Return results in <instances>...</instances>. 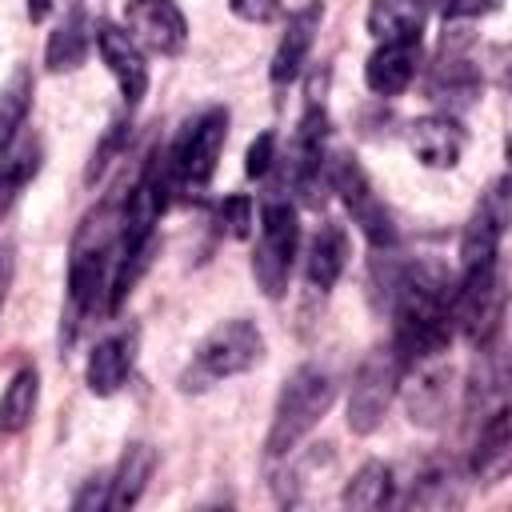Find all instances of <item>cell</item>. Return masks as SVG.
Masks as SVG:
<instances>
[{
	"label": "cell",
	"mask_w": 512,
	"mask_h": 512,
	"mask_svg": "<svg viewBox=\"0 0 512 512\" xmlns=\"http://www.w3.org/2000/svg\"><path fill=\"white\" fill-rule=\"evenodd\" d=\"M52 8V0H28V20H44Z\"/></svg>",
	"instance_id": "obj_30"
},
{
	"label": "cell",
	"mask_w": 512,
	"mask_h": 512,
	"mask_svg": "<svg viewBox=\"0 0 512 512\" xmlns=\"http://www.w3.org/2000/svg\"><path fill=\"white\" fill-rule=\"evenodd\" d=\"M264 352V336L252 320H224L216 324L192 352V364L184 368L180 384L188 392H200V388H212L216 380H228V376H240L248 372Z\"/></svg>",
	"instance_id": "obj_3"
},
{
	"label": "cell",
	"mask_w": 512,
	"mask_h": 512,
	"mask_svg": "<svg viewBox=\"0 0 512 512\" xmlns=\"http://www.w3.org/2000/svg\"><path fill=\"white\" fill-rule=\"evenodd\" d=\"M224 140H228V112L224 108H208L196 124H188L164 156L172 192H184V196L204 192L212 172H216V160L224 152Z\"/></svg>",
	"instance_id": "obj_4"
},
{
	"label": "cell",
	"mask_w": 512,
	"mask_h": 512,
	"mask_svg": "<svg viewBox=\"0 0 512 512\" xmlns=\"http://www.w3.org/2000/svg\"><path fill=\"white\" fill-rule=\"evenodd\" d=\"M396 380H400V364L392 356H372L360 372H356V384H352V396H348V428L356 436H368L388 404H392V392H396Z\"/></svg>",
	"instance_id": "obj_8"
},
{
	"label": "cell",
	"mask_w": 512,
	"mask_h": 512,
	"mask_svg": "<svg viewBox=\"0 0 512 512\" xmlns=\"http://www.w3.org/2000/svg\"><path fill=\"white\" fill-rule=\"evenodd\" d=\"M508 460H512V424H508V408H496V412L480 424L472 472L484 476V480H496V476H504Z\"/></svg>",
	"instance_id": "obj_17"
},
{
	"label": "cell",
	"mask_w": 512,
	"mask_h": 512,
	"mask_svg": "<svg viewBox=\"0 0 512 512\" xmlns=\"http://www.w3.org/2000/svg\"><path fill=\"white\" fill-rule=\"evenodd\" d=\"M408 144L424 168H452L464 156V128L452 116H420L408 132Z\"/></svg>",
	"instance_id": "obj_12"
},
{
	"label": "cell",
	"mask_w": 512,
	"mask_h": 512,
	"mask_svg": "<svg viewBox=\"0 0 512 512\" xmlns=\"http://www.w3.org/2000/svg\"><path fill=\"white\" fill-rule=\"evenodd\" d=\"M420 64V40H384L368 64H364V80L376 96H400Z\"/></svg>",
	"instance_id": "obj_11"
},
{
	"label": "cell",
	"mask_w": 512,
	"mask_h": 512,
	"mask_svg": "<svg viewBox=\"0 0 512 512\" xmlns=\"http://www.w3.org/2000/svg\"><path fill=\"white\" fill-rule=\"evenodd\" d=\"M40 160H44V144H40V136H32L24 128L0 144V220L12 212L20 192L36 180Z\"/></svg>",
	"instance_id": "obj_10"
},
{
	"label": "cell",
	"mask_w": 512,
	"mask_h": 512,
	"mask_svg": "<svg viewBox=\"0 0 512 512\" xmlns=\"http://www.w3.org/2000/svg\"><path fill=\"white\" fill-rule=\"evenodd\" d=\"M28 108H32V76L20 68V72L0 88V144L12 140V136L24 128Z\"/></svg>",
	"instance_id": "obj_23"
},
{
	"label": "cell",
	"mask_w": 512,
	"mask_h": 512,
	"mask_svg": "<svg viewBox=\"0 0 512 512\" xmlns=\"http://www.w3.org/2000/svg\"><path fill=\"white\" fill-rule=\"evenodd\" d=\"M152 468H156V452L148 444H128V452L116 464V476L108 480V508H132L144 484L152 480Z\"/></svg>",
	"instance_id": "obj_18"
},
{
	"label": "cell",
	"mask_w": 512,
	"mask_h": 512,
	"mask_svg": "<svg viewBox=\"0 0 512 512\" xmlns=\"http://www.w3.org/2000/svg\"><path fill=\"white\" fill-rule=\"evenodd\" d=\"M132 364H136V328L100 340L88 356V388L96 396L120 392V384L132 376Z\"/></svg>",
	"instance_id": "obj_14"
},
{
	"label": "cell",
	"mask_w": 512,
	"mask_h": 512,
	"mask_svg": "<svg viewBox=\"0 0 512 512\" xmlns=\"http://www.w3.org/2000/svg\"><path fill=\"white\" fill-rule=\"evenodd\" d=\"M36 400H40V372H36L32 364H24V368L8 380V388H4V396H0V432H20V428H28L32 412H36Z\"/></svg>",
	"instance_id": "obj_20"
},
{
	"label": "cell",
	"mask_w": 512,
	"mask_h": 512,
	"mask_svg": "<svg viewBox=\"0 0 512 512\" xmlns=\"http://www.w3.org/2000/svg\"><path fill=\"white\" fill-rule=\"evenodd\" d=\"M124 32L156 56H176L188 40V24H184V12L176 8V0H128Z\"/></svg>",
	"instance_id": "obj_7"
},
{
	"label": "cell",
	"mask_w": 512,
	"mask_h": 512,
	"mask_svg": "<svg viewBox=\"0 0 512 512\" xmlns=\"http://www.w3.org/2000/svg\"><path fill=\"white\" fill-rule=\"evenodd\" d=\"M424 4L420 0H372L368 4V32L384 40H420Z\"/></svg>",
	"instance_id": "obj_16"
},
{
	"label": "cell",
	"mask_w": 512,
	"mask_h": 512,
	"mask_svg": "<svg viewBox=\"0 0 512 512\" xmlns=\"http://www.w3.org/2000/svg\"><path fill=\"white\" fill-rule=\"evenodd\" d=\"M300 248V224L296 208L288 200H268L260 212V244L252 256V272L268 296H280L288 288V272Z\"/></svg>",
	"instance_id": "obj_5"
},
{
	"label": "cell",
	"mask_w": 512,
	"mask_h": 512,
	"mask_svg": "<svg viewBox=\"0 0 512 512\" xmlns=\"http://www.w3.org/2000/svg\"><path fill=\"white\" fill-rule=\"evenodd\" d=\"M116 240H120V208L104 204L84 216L72 256H68V300L84 316L104 300V288L112 284L116 268Z\"/></svg>",
	"instance_id": "obj_1"
},
{
	"label": "cell",
	"mask_w": 512,
	"mask_h": 512,
	"mask_svg": "<svg viewBox=\"0 0 512 512\" xmlns=\"http://www.w3.org/2000/svg\"><path fill=\"white\" fill-rule=\"evenodd\" d=\"M332 396H336V384H332V376L324 368H316V364L296 368L284 380L280 400H276V412H272L268 456H288L320 424V416L332 408Z\"/></svg>",
	"instance_id": "obj_2"
},
{
	"label": "cell",
	"mask_w": 512,
	"mask_h": 512,
	"mask_svg": "<svg viewBox=\"0 0 512 512\" xmlns=\"http://www.w3.org/2000/svg\"><path fill=\"white\" fill-rule=\"evenodd\" d=\"M88 40H92V32H88V20H84V8H80V0H72V4H68V16H64V20L56 24V32L48 36V48H44L48 68H52V72L76 68V64L84 60V52H88Z\"/></svg>",
	"instance_id": "obj_19"
},
{
	"label": "cell",
	"mask_w": 512,
	"mask_h": 512,
	"mask_svg": "<svg viewBox=\"0 0 512 512\" xmlns=\"http://www.w3.org/2000/svg\"><path fill=\"white\" fill-rule=\"evenodd\" d=\"M328 180H332V188L340 192L344 208L352 212V224L368 236V244H372L376 252L392 248V244H396V224H392V212L384 208V200L376 196L368 172H364L352 156H336V160L328 164Z\"/></svg>",
	"instance_id": "obj_6"
},
{
	"label": "cell",
	"mask_w": 512,
	"mask_h": 512,
	"mask_svg": "<svg viewBox=\"0 0 512 512\" xmlns=\"http://www.w3.org/2000/svg\"><path fill=\"white\" fill-rule=\"evenodd\" d=\"M92 40H96V52H100V60L108 64L112 80L120 84L124 104H128V108L140 104V96H144V88H148V64H144V56H140V44H136L124 28H116V24H108V20L96 24Z\"/></svg>",
	"instance_id": "obj_9"
},
{
	"label": "cell",
	"mask_w": 512,
	"mask_h": 512,
	"mask_svg": "<svg viewBox=\"0 0 512 512\" xmlns=\"http://www.w3.org/2000/svg\"><path fill=\"white\" fill-rule=\"evenodd\" d=\"M444 396H448V372H444V368H432V360H420V364H416V384H412V392H408V412H412V420L436 424L440 412H444Z\"/></svg>",
	"instance_id": "obj_21"
},
{
	"label": "cell",
	"mask_w": 512,
	"mask_h": 512,
	"mask_svg": "<svg viewBox=\"0 0 512 512\" xmlns=\"http://www.w3.org/2000/svg\"><path fill=\"white\" fill-rule=\"evenodd\" d=\"M228 8L248 24H268L280 12V0H228Z\"/></svg>",
	"instance_id": "obj_26"
},
{
	"label": "cell",
	"mask_w": 512,
	"mask_h": 512,
	"mask_svg": "<svg viewBox=\"0 0 512 512\" xmlns=\"http://www.w3.org/2000/svg\"><path fill=\"white\" fill-rule=\"evenodd\" d=\"M216 224H220V232L244 240V236L252 232V200H248V196H228V200L216 208Z\"/></svg>",
	"instance_id": "obj_24"
},
{
	"label": "cell",
	"mask_w": 512,
	"mask_h": 512,
	"mask_svg": "<svg viewBox=\"0 0 512 512\" xmlns=\"http://www.w3.org/2000/svg\"><path fill=\"white\" fill-rule=\"evenodd\" d=\"M92 504H104V508H108V480H104V476L88 480V484H84V492L72 500V508H76V512H84V508H92Z\"/></svg>",
	"instance_id": "obj_28"
},
{
	"label": "cell",
	"mask_w": 512,
	"mask_h": 512,
	"mask_svg": "<svg viewBox=\"0 0 512 512\" xmlns=\"http://www.w3.org/2000/svg\"><path fill=\"white\" fill-rule=\"evenodd\" d=\"M496 8H500V0H448L444 20H476V16H488Z\"/></svg>",
	"instance_id": "obj_27"
},
{
	"label": "cell",
	"mask_w": 512,
	"mask_h": 512,
	"mask_svg": "<svg viewBox=\"0 0 512 512\" xmlns=\"http://www.w3.org/2000/svg\"><path fill=\"white\" fill-rule=\"evenodd\" d=\"M272 148H276V136H272V132H260V136L248 144L244 172H248V176H264V172L272 168Z\"/></svg>",
	"instance_id": "obj_25"
},
{
	"label": "cell",
	"mask_w": 512,
	"mask_h": 512,
	"mask_svg": "<svg viewBox=\"0 0 512 512\" xmlns=\"http://www.w3.org/2000/svg\"><path fill=\"white\" fill-rule=\"evenodd\" d=\"M344 264H348V236H344V228H340V224H320V232L312 236L308 256H304V276H308V284H312L316 292H328V288L340 280Z\"/></svg>",
	"instance_id": "obj_15"
},
{
	"label": "cell",
	"mask_w": 512,
	"mask_h": 512,
	"mask_svg": "<svg viewBox=\"0 0 512 512\" xmlns=\"http://www.w3.org/2000/svg\"><path fill=\"white\" fill-rule=\"evenodd\" d=\"M320 16H324V8H320V4H308V8H300V12L288 20V32L280 36L276 56H272V68H268V76H272L276 88H284V84H292V80L300 76L304 60H308V48H312V40H316Z\"/></svg>",
	"instance_id": "obj_13"
},
{
	"label": "cell",
	"mask_w": 512,
	"mask_h": 512,
	"mask_svg": "<svg viewBox=\"0 0 512 512\" xmlns=\"http://www.w3.org/2000/svg\"><path fill=\"white\" fill-rule=\"evenodd\" d=\"M392 500V468L380 460H368L344 488L348 508H384Z\"/></svg>",
	"instance_id": "obj_22"
},
{
	"label": "cell",
	"mask_w": 512,
	"mask_h": 512,
	"mask_svg": "<svg viewBox=\"0 0 512 512\" xmlns=\"http://www.w3.org/2000/svg\"><path fill=\"white\" fill-rule=\"evenodd\" d=\"M8 284H12V252H8V248H0V308H4Z\"/></svg>",
	"instance_id": "obj_29"
}]
</instances>
